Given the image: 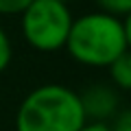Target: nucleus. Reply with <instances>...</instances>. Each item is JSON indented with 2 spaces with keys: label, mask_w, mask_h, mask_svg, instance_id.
<instances>
[{
  "label": "nucleus",
  "mask_w": 131,
  "mask_h": 131,
  "mask_svg": "<svg viewBox=\"0 0 131 131\" xmlns=\"http://www.w3.org/2000/svg\"><path fill=\"white\" fill-rule=\"evenodd\" d=\"M11 63V42L5 28L0 26V74L7 70V66Z\"/></svg>",
  "instance_id": "0eeeda50"
},
{
  "label": "nucleus",
  "mask_w": 131,
  "mask_h": 131,
  "mask_svg": "<svg viewBox=\"0 0 131 131\" xmlns=\"http://www.w3.org/2000/svg\"><path fill=\"white\" fill-rule=\"evenodd\" d=\"M79 98H81L85 120L105 122L107 118H114L118 112V94L114 88L105 83L90 85L83 94H79Z\"/></svg>",
  "instance_id": "20e7f679"
},
{
  "label": "nucleus",
  "mask_w": 131,
  "mask_h": 131,
  "mask_svg": "<svg viewBox=\"0 0 131 131\" xmlns=\"http://www.w3.org/2000/svg\"><path fill=\"white\" fill-rule=\"evenodd\" d=\"M107 68H109V77H112L114 85L118 90L131 92V48L120 52Z\"/></svg>",
  "instance_id": "39448f33"
},
{
  "label": "nucleus",
  "mask_w": 131,
  "mask_h": 131,
  "mask_svg": "<svg viewBox=\"0 0 131 131\" xmlns=\"http://www.w3.org/2000/svg\"><path fill=\"white\" fill-rule=\"evenodd\" d=\"M122 28H125L127 48H131V11H129V13H125V20H122Z\"/></svg>",
  "instance_id": "9b49d317"
},
{
  "label": "nucleus",
  "mask_w": 131,
  "mask_h": 131,
  "mask_svg": "<svg viewBox=\"0 0 131 131\" xmlns=\"http://www.w3.org/2000/svg\"><path fill=\"white\" fill-rule=\"evenodd\" d=\"M59 2H68V0H59Z\"/></svg>",
  "instance_id": "f8f14e48"
},
{
  "label": "nucleus",
  "mask_w": 131,
  "mask_h": 131,
  "mask_svg": "<svg viewBox=\"0 0 131 131\" xmlns=\"http://www.w3.org/2000/svg\"><path fill=\"white\" fill-rule=\"evenodd\" d=\"M109 129H112V131H131V109L116 112L114 122L109 125Z\"/></svg>",
  "instance_id": "1a4fd4ad"
},
{
  "label": "nucleus",
  "mask_w": 131,
  "mask_h": 131,
  "mask_svg": "<svg viewBox=\"0 0 131 131\" xmlns=\"http://www.w3.org/2000/svg\"><path fill=\"white\" fill-rule=\"evenodd\" d=\"M101 9L112 15H125L131 11V0H96Z\"/></svg>",
  "instance_id": "423d86ee"
},
{
  "label": "nucleus",
  "mask_w": 131,
  "mask_h": 131,
  "mask_svg": "<svg viewBox=\"0 0 131 131\" xmlns=\"http://www.w3.org/2000/svg\"><path fill=\"white\" fill-rule=\"evenodd\" d=\"M72 13L59 0H31L22 11V35L31 48L39 52H55L66 46L72 26Z\"/></svg>",
  "instance_id": "7ed1b4c3"
},
{
  "label": "nucleus",
  "mask_w": 131,
  "mask_h": 131,
  "mask_svg": "<svg viewBox=\"0 0 131 131\" xmlns=\"http://www.w3.org/2000/svg\"><path fill=\"white\" fill-rule=\"evenodd\" d=\"M85 122L79 94L59 83L31 90L15 114V131H79Z\"/></svg>",
  "instance_id": "f257e3e1"
},
{
  "label": "nucleus",
  "mask_w": 131,
  "mask_h": 131,
  "mask_svg": "<svg viewBox=\"0 0 131 131\" xmlns=\"http://www.w3.org/2000/svg\"><path fill=\"white\" fill-rule=\"evenodd\" d=\"M74 61L90 68H105L127 50L125 28L118 15L94 11L72 20L66 46Z\"/></svg>",
  "instance_id": "f03ea898"
},
{
  "label": "nucleus",
  "mask_w": 131,
  "mask_h": 131,
  "mask_svg": "<svg viewBox=\"0 0 131 131\" xmlns=\"http://www.w3.org/2000/svg\"><path fill=\"white\" fill-rule=\"evenodd\" d=\"M79 131H112V129H109V125H105V122H85Z\"/></svg>",
  "instance_id": "9d476101"
},
{
  "label": "nucleus",
  "mask_w": 131,
  "mask_h": 131,
  "mask_svg": "<svg viewBox=\"0 0 131 131\" xmlns=\"http://www.w3.org/2000/svg\"><path fill=\"white\" fill-rule=\"evenodd\" d=\"M28 5H31V0H0V13L15 15V13H22Z\"/></svg>",
  "instance_id": "6e6552de"
}]
</instances>
